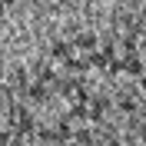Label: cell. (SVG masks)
<instances>
[{
    "label": "cell",
    "instance_id": "obj_2",
    "mask_svg": "<svg viewBox=\"0 0 146 146\" xmlns=\"http://www.w3.org/2000/svg\"><path fill=\"white\" fill-rule=\"evenodd\" d=\"M106 110H110V96H106V93H96V96H90V106H86V116H90V119H96V123H100Z\"/></svg>",
    "mask_w": 146,
    "mask_h": 146
},
{
    "label": "cell",
    "instance_id": "obj_5",
    "mask_svg": "<svg viewBox=\"0 0 146 146\" xmlns=\"http://www.w3.org/2000/svg\"><path fill=\"white\" fill-rule=\"evenodd\" d=\"M23 93H27L33 103H46V83H40V80H36V83H30Z\"/></svg>",
    "mask_w": 146,
    "mask_h": 146
},
{
    "label": "cell",
    "instance_id": "obj_4",
    "mask_svg": "<svg viewBox=\"0 0 146 146\" xmlns=\"http://www.w3.org/2000/svg\"><path fill=\"white\" fill-rule=\"evenodd\" d=\"M96 43H100V40H96V33H80L76 40H73V46H76V50H83V53L96 50Z\"/></svg>",
    "mask_w": 146,
    "mask_h": 146
},
{
    "label": "cell",
    "instance_id": "obj_11",
    "mask_svg": "<svg viewBox=\"0 0 146 146\" xmlns=\"http://www.w3.org/2000/svg\"><path fill=\"white\" fill-rule=\"evenodd\" d=\"M66 146H80V143H73V139H70V143H66Z\"/></svg>",
    "mask_w": 146,
    "mask_h": 146
},
{
    "label": "cell",
    "instance_id": "obj_3",
    "mask_svg": "<svg viewBox=\"0 0 146 146\" xmlns=\"http://www.w3.org/2000/svg\"><path fill=\"white\" fill-rule=\"evenodd\" d=\"M123 73L143 76V56H139V53H126V56H123Z\"/></svg>",
    "mask_w": 146,
    "mask_h": 146
},
{
    "label": "cell",
    "instance_id": "obj_1",
    "mask_svg": "<svg viewBox=\"0 0 146 146\" xmlns=\"http://www.w3.org/2000/svg\"><path fill=\"white\" fill-rule=\"evenodd\" d=\"M10 113H13V133H20V136H30V133L36 129V123H33V113H30L27 106H13Z\"/></svg>",
    "mask_w": 146,
    "mask_h": 146
},
{
    "label": "cell",
    "instance_id": "obj_8",
    "mask_svg": "<svg viewBox=\"0 0 146 146\" xmlns=\"http://www.w3.org/2000/svg\"><path fill=\"white\" fill-rule=\"evenodd\" d=\"M116 106H119V113H136V103L129 100V96H119V103H116Z\"/></svg>",
    "mask_w": 146,
    "mask_h": 146
},
{
    "label": "cell",
    "instance_id": "obj_6",
    "mask_svg": "<svg viewBox=\"0 0 146 146\" xmlns=\"http://www.w3.org/2000/svg\"><path fill=\"white\" fill-rule=\"evenodd\" d=\"M66 70H70V73H86V70H90V60H86V56H66Z\"/></svg>",
    "mask_w": 146,
    "mask_h": 146
},
{
    "label": "cell",
    "instance_id": "obj_7",
    "mask_svg": "<svg viewBox=\"0 0 146 146\" xmlns=\"http://www.w3.org/2000/svg\"><path fill=\"white\" fill-rule=\"evenodd\" d=\"M93 129H86V126H80V129H73V143H80V146H90L93 143Z\"/></svg>",
    "mask_w": 146,
    "mask_h": 146
},
{
    "label": "cell",
    "instance_id": "obj_10",
    "mask_svg": "<svg viewBox=\"0 0 146 146\" xmlns=\"http://www.w3.org/2000/svg\"><path fill=\"white\" fill-rule=\"evenodd\" d=\"M13 3H17V0H3V7H13Z\"/></svg>",
    "mask_w": 146,
    "mask_h": 146
},
{
    "label": "cell",
    "instance_id": "obj_12",
    "mask_svg": "<svg viewBox=\"0 0 146 146\" xmlns=\"http://www.w3.org/2000/svg\"><path fill=\"white\" fill-rule=\"evenodd\" d=\"M0 13H3V0H0Z\"/></svg>",
    "mask_w": 146,
    "mask_h": 146
},
{
    "label": "cell",
    "instance_id": "obj_9",
    "mask_svg": "<svg viewBox=\"0 0 146 146\" xmlns=\"http://www.w3.org/2000/svg\"><path fill=\"white\" fill-rule=\"evenodd\" d=\"M73 50H70V43H56L53 46V56H70Z\"/></svg>",
    "mask_w": 146,
    "mask_h": 146
}]
</instances>
